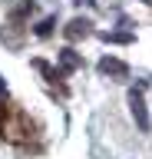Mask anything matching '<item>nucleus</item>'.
I'll list each match as a JSON object with an SVG mask.
<instances>
[{
	"mask_svg": "<svg viewBox=\"0 0 152 159\" xmlns=\"http://www.w3.org/2000/svg\"><path fill=\"white\" fill-rule=\"evenodd\" d=\"M89 20L86 17H73L70 23H66V27H63V37L70 40V43H76V40H83V37H89Z\"/></svg>",
	"mask_w": 152,
	"mask_h": 159,
	"instance_id": "39448f33",
	"label": "nucleus"
},
{
	"mask_svg": "<svg viewBox=\"0 0 152 159\" xmlns=\"http://www.w3.org/2000/svg\"><path fill=\"white\" fill-rule=\"evenodd\" d=\"M99 73L109 76V80H126L129 76V66H126L122 60H116V57H102L99 60Z\"/></svg>",
	"mask_w": 152,
	"mask_h": 159,
	"instance_id": "20e7f679",
	"label": "nucleus"
},
{
	"mask_svg": "<svg viewBox=\"0 0 152 159\" xmlns=\"http://www.w3.org/2000/svg\"><path fill=\"white\" fill-rule=\"evenodd\" d=\"M53 27H56V17H46V20H40V23H37V37L40 40H46L53 33Z\"/></svg>",
	"mask_w": 152,
	"mask_h": 159,
	"instance_id": "1a4fd4ad",
	"label": "nucleus"
},
{
	"mask_svg": "<svg viewBox=\"0 0 152 159\" xmlns=\"http://www.w3.org/2000/svg\"><path fill=\"white\" fill-rule=\"evenodd\" d=\"M7 139L17 143L20 149H33L30 139H40V123L30 119L27 109H13V126H7Z\"/></svg>",
	"mask_w": 152,
	"mask_h": 159,
	"instance_id": "f257e3e1",
	"label": "nucleus"
},
{
	"mask_svg": "<svg viewBox=\"0 0 152 159\" xmlns=\"http://www.w3.org/2000/svg\"><path fill=\"white\" fill-rule=\"evenodd\" d=\"M129 109H132V116H136V126H139L142 133H149V129H152V119H149L145 96H142V89H139V86H132V89H129Z\"/></svg>",
	"mask_w": 152,
	"mask_h": 159,
	"instance_id": "f03ea898",
	"label": "nucleus"
},
{
	"mask_svg": "<svg viewBox=\"0 0 152 159\" xmlns=\"http://www.w3.org/2000/svg\"><path fill=\"white\" fill-rule=\"evenodd\" d=\"M10 116H13V109H10V103H7V83L0 80V139H7V126H10Z\"/></svg>",
	"mask_w": 152,
	"mask_h": 159,
	"instance_id": "0eeeda50",
	"label": "nucleus"
},
{
	"mask_svg": "<svg viewBox=\"0 0 152 159\" xmlns=\"http://www.w3.org/2000/svg\"><path fill=\"white\" fill-rule=\"evenodd\" d=\"M60 70H63V76H70V73L83 70V57H80L73 47H63V50H60Z\"/></svg>",
	"mask_w": 152,
	"mask_h": 159,
	"instance_id": "423d86ee",
	"label": "nucleus"
},
{
	"mask_svg": "<svg viewBox=\"0 0 152 159\" xmlns=\"http://www.w3.org/2000/svg\"><path fill=\"white\" fill-rule=\"evenodd\" d=\"M99 37L106 40V43H132V40H136L132 33H119V30H112V33H109V30H102Z\"/></svg>",
	"mask_w": 152,
	"mask_h": 159,
	"instance_id": "6e6552de",
	"label": "nucleus"
},
{
	"mask_svg": "<svg viewBox=\"0 0 152 159\" xmlns=\"http://www.w3.org/2000/svg\"><path fill=\"white\" fill-rule=\"evenodd\" d=\"M33 70H37V73H43V76H46V83H50V86H56V93H60V96H66V93H70V89H66V83H63V70H56V66H50V63H46V60H33Z\"/></svg>",
	"mask_w": 152,
	"mask_h": 159,
	"instance_id": "7ed1b4c3",
	"label": "nucleus"
}]
</instances>
